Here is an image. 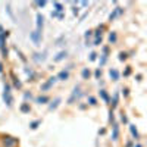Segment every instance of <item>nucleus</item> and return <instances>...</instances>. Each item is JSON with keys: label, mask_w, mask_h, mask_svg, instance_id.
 <instances>
[{"label": "nucleus", "mask_w": 147, "mask_h": 147, "mask_svg": "<svg viewBox=\"0 0 147 147\" xmlns=\"http://www.w3.org/2000/svg\"><path fill=\"white\" fill-rule=\"evenodd\" d=\"M56 82V77H50L43 85H41V91H47V90H50L53 87V84Z\"/></svg>", "instance_id": "2"}, {"label": "nucleus", "mask_w": 147, "mask_h": 147, "mask_svg": "<svg viewBox=\"0 0 147 147\" xmlns=\"http://www.w3.org/2000/svg\"><path fill=\"white\" fill-rule=\"evenodd\" d=\"M88 77H90V71H88V69H84V71H82V78L87 80Z\"/></svg>", "instance_id": "10"}, {"label": "nucleus", "mask_w": 147, "mask_h": 147, "mask_svg": "<svg viewBox=\"0 0 147 147\" xmlns=\"http://www.w3.org/2000/svg\"><path fill=\"white\" fill-rule=\"evenodd\" d=\"M137 147H141V146H137Z\"/></svg>", "instance_id": "22"}, {"label": "nucleus", "mask_w": 147, "mask_h": 147, "mask_svg": "<svg viewBox=\"0 0 147 147\" xmlns=\"http://www.w3.org/2000/svg\"><path fill=\"white\" fill-rule=\"evenodd\" d=\"M109 75H110V78H112L113 81H118V80H119V72H118L116 69H113V68L109 71Z\"/></svg>", "instance_id": "6"}, {"label": "nucleus", "mask_w": 147, "mask_h": 147, "mask_svg": "<svg viewBox=\"0 0 147 147\" xmlns=\"http://www.w3.org/2000/svg\"><path fill=\"white\" fill-rule=\"evenodd\" d=\"M109 40H110V43H115L116 41V34L112 32V34H110V37H109Z\"/></svg>", "instance_id": "12"}, {"label": "nucleus", "mask_w": 147, "mask_h": 147, "mask_svg": "<svg viewBox=\"0 0 147 147\" xmlns=\"http://www.w3.org/2000/svg\"><path fill=\"white\" fill-rule=\"evenodd\" d=\"M68 78H69V72L68 71H60L57 74V77H56V80H60V81H66Z\"/></svg>", "instance_id": "4"}, {"label": "nucleus", "mask_w": 147, "mask_h": 147, "mask_svg": "<svg viewBox=\"0 0 147 147\" xmlns=\"http://www.w3.org/2000/svg\"><path fill=\"white\" fill-rule=\"evenodd\" d=\"M131 132H132V134H134V136H136V137L138 136V134H137V129H134L132 127H131Z\"/></svg>", "instance_id": "18"}, {"label": "nucleus", "mask_w": 147, "mask_h": 147, "mask_svg": "<svg viewBox=\"0 0 147 147\" xmlns=\"http://www.w3.org/2000/svg\"><path fill=\"white\" fill-rule=\"evenodd\" d=\"M46 102H49V97H46V96L38 97V103H46Z\"/></svg>", "instance_id": "11"}, {"label": "nucleus", "mask_w": 147, "mask_h": 147, "mask_svg": "<svg viewBox=\"0 0 147 147\" xmlns=\"http://www.w3.org/2000/svg\"><path fill=\"white\" fill-rule=\"evenodd\" d=\"M21 109H22V112H28V110H30V106H28V105H24Z\"/></svg>", "instance_id": "13"}, {"label": "nucleus", "mask_w": 147, "mask_h": 147, "mask_svg": "<svg viewBox=\"0 0 147 147\" xmlns=\"http://www.w3.org/2000/svg\"><path fill=\"white\" fill-rule=\"evenodd\" d=\"M35 5H37V6H40V7H43V6H46V2H37Z\"/></svg>", "instance_id": "16"}, {"label": "nucleus", "mask_w": 147, "mask_h": 147, "mask_svg": "<svg viewBox=\"0 0 147 147\" xmlns=\"http://www.w3.org/2000/svg\"><path fill=\"white\" fill-rule=\"evenodd\" d=\"M90 103H91V105H96V99H93V97H90Z\"/></svg>", "instance_id": "20"}, {"label": "nucleus", "mask_w": 147, "mask_h": 147, "mask_svg": "<svg viewBox=\"0 0 147 147\" xmlns=\"http://www.w3.org/2000/svg\"><path fill=\"white\" fill-rule=\"evenodd\" d=\"M119 59H121V60H125V59H127V55H125V53H119Z\"/></svg>", "instance_id": "14"}, {"label": "nucleus", "mask_w": 147, "mask_h": 147, "mask_svg": "<svg viewBox=\"0 0 147 147\" xmlns=\"http://www.w3.org/2000/svg\"><path fill=\"white\" fill-rule=\"evenodd\" d=\"M5 100L7 103V106L12 105V97H10V87L9 85H5Z\"/></svg>", "instance_id": "3"}, {"label": "nucleus", "mask_w": 147, "mask_h": 147, "mask_svg": "<svg viewBox=\"0 0 147 147\" xmlns=\"http://www.w3.org/2000/svg\"><path fill=\"white\" fill-rule=\"evenodd\" d=\"M55 7H56V13H59V12L63 10V6L60 5V3H55Z\"/></svg>", "instance_id": "9"}, {"label": "nucleus", "mask_w": 147, "mask_h": 147, "mask_svg": "<svg viewBox=\"0 0 147 147\" xmlns=\"http://www.w3.org/2000/svg\"><path fill=\"white\" fill-rule=\"evenodd\" d=\"M37 27H38V30L43 27V16L41 15H37Z\"/></svg>", "instance_id": "8"}, {"label": "nucleus", "mask_w": 147, "mask_h": 147, "mask_svg": "<svg viewBox=\"0 0 147 147\" xmlns=\"http://www.w3.org/2000/svg\"><path fill=\"white\" fill-rule=\"evenodd\" d=\"M63 57H66V52H60V53L55 57V62H59V60H62Z\"/></svg>", "instance_id": "7"}, {"label": "nucleus", "mask_w": 147, "mask_h": 147, "mask_svg": "<svg viewBox=\"0 0 147 147\" xmlns=\"http://www.w3.org/2000/svg\"><path fill=\"white\" fill-rule=\"evenodd\" d=\"M100 43H102V37H100V38H97V40H96V46H99Z\"/></svg>", "instance_id": "19"}, {"label": "nucleus", "mask_w": 147, "mask_h": 147, "mask_svg": "<svg viewBox=\"0 0 147 147\" xmlns=\"http://www.w3.org/2000/svg\"><path fill=\"white\" fill-rule=\"evenodd\" d=\"M40 124V121H35V122H32V124H31V128H37V125H38Z\"/></svg>", "instance_id": "15"}, {"label": "nucleus", "mask_w": 147, "mask_h": 147, "mask_svg": "<svg viewBox=\"0 0 147 147\" xmlns=\"http://www.w3.org/2000/svg\"><path fill=\"white\" fill-rule=\"evenodd\" d=\"M16 144H18V140L16 138L10 137V136L3 137V147H15Z\"/></svg>", "instance_id": "1"}, {"label": "nucleus", "mask_w": 147, "mask_h": 147, "mask_svg": "<svg viewBox=\"0 0 147 147\" xmlns=\"http://www.w3.org/2000/svg\"><path fill=\"white\" fill-rule=\"evenodd\" d=\"M96 56H97L96 53H91V55H90V60H96Z\"/></svg>", "instance_id": "17"}, {"label": "nucleus", "mask_w": 147, "mask_h": 147, "mask_svg": "<svg viewBox=\"0 0 147 147\" xmlns=\"http://www.w3.org/2000/svg\"><path fill=\"white\" fill-rule=\"evenodd\" d=\"M40 38H41V32H38V31H34V32L31 34V40H32L35 44H38V43H40Z\"/></svg>", "instance_id": "5"}, {"label": "nucleus", "mask_w": 147, "mask_h": 147, "mask_svg": "<svg viewBox=\"0 0 147 147\" xmlns=\"http://www.w3.org/2000/svg\"><path fill=\"white\" fill-rule=\"evenodd\" d=\"M91 32H93V31H87V34H85V37H87V38H88V37L91 35Z\"/></svg>", "instance_id": "21"}]
</instances>
